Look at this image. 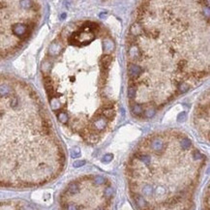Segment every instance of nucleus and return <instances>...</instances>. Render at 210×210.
Here are the masks:
<instances>
[{"mask_svg":"<svg viewBox=\"0 0 210 210\" xmlns=\"http://www.w3.org/2000/svg\"><path fill=\"white\" fill-rule=\"evenodd\" d=\"M148 142H149V145H150V148L155 152V153L162 154L163 152L165 151L166 145L161 137H150V139H148Z\"/></svg>","mask_w":210,"mask_h":210,"instance_id":"f257e3e1","label":"nucleus"},{"mask_svg":"<svg viewBox=\"0 0 210 210\" xmlns=\"http://www.w3.org/2000/svg\"><path fill=\"white\" fill-rule=\"evenodd\" d=\"M108 124V120L102 114H97V116L92 120V130L95 131H103L107 128Z\"/></svg>","mask_w":210,"mask_h":210,"instance_id":"f03ea898","label":"nucleus"},{"mask_svg":"<svg viewBox=\"0 0 210 210\" xmlns=\"http://www.w3.org/2000/svg\"><path fill=\"white\" fill-rule=\"evenodd\" d=\"M142 73V67H140L139 65L135 64V63H130L128 66V74L130 77V79L137 80L140 77V76Z\"/></svg>","mask_w":210,"mask_h":210,"instance_id":"7ed1b4c3","label":"nucleus"},{"mask_svg":"<svg viewBox=\"0 0 210 210\" xmlns=\"http://www.w3.org/2000/svg\"><path fill=\"white\" fill-rule=\"evenodd\" d=\"M140 56H142V53H140L139 48L135 44L131 45L130 48H129V58L132 61H136V60H139L140 58Z\"/></svg>","mask_w":210,"mask_h":210,"instance_id":"20e7f679","label":"nucleus"},{"mask_svg":"<svg viewBox=\"0 0 210 210\" xmlns=\"http://www.w3.org/2000/svg\"><path fill=\"white\" fill-rule=\"evenodd\" d=\"M100 114H102L107 118L108 121H111V119L113 118V116L115 115V111H114L113 108H101L100 110Z\"/></svg>","mask_w":210,"mask_h":210,"instance_id":"39448f33","label":"nucleus"},{"mask_svg":"<svg viewBox=\"0 0 210 210\" xmlns=\"http://www.w3.org/2000/svg\"><path fill=\"white\" fill-rule=\"evenodd\" d=\"M143 33V29L142 27V25H140L139 22H135V23L131 26V29H130V34L132 36H139L140 34Z\"/></svg>","mask_w":210,"mask_h":210,"instance_id":"423d86ee","label":"nucleus"},{"mask_svg":"<svg viewBox=\"0 0 210 210\" xmlns=\"http://www.w3.org/2000/svg\"><path fill=\"white\" fill-rule=\"evenodd\" d=\"M79 192V184L77 183V182H72L69 184V186H68V188H67V191H66V193L69 195H76L77 194V193Z\"/></svg>","mask_w":210,"mask_h":210,"instance_id":"0eeeda50","label":"nucleus"},{"mask_svg":"<svg viewBox=\"0 0 210 210\" xmlns=\"http://www.w3.org/2000/svg\"><path fill=\"white\" fill-rule=\"evenodd\" d=\"M131 195H133L135 200H136V203L139 205L140 207H144L147 205V203H146V201L144 200V198L142 197V195H140L139 194H137V193H131Z\"/></svg>","mask_w":210,"mask_h":210,"instance_id":"6e6552de","label":"nucleus"},{"mask_svg":"<svg viewBox=\"0 0 210 210\" xmlns=\"http://www.w3.org/2000/svg\"><path fill=\"white\" fill-rule=\"evenodd\" d=\"M57 118L62 124H69V115L66 111H57Z\"/></svg>","mask_w":210,"mask_h":210,"instance_id":"1a4fd4ad","label":"nucleus"},{"mask_svg":"<svg viewBox=\"0 0 210 210\" xmlns=\"http://www.w3.org/2000/svg\"><path fill=\"white\" fill-rule=\"evenodd\" d=\"M191 88V86H190L189 83H187L186 82H181L180 83H178L177 84V89H176V93L177 94H181V93H185L189 90V89Z\"/></svg>","mask_w":210,"mask_h":210,"instance_id":"9d476101","label":"nucleus"},{"mask_svg":"<svg viewBox=\"0 0 210 210\" xmlns=\"http://www.w3.org/2000/svg\"><path fill=\"white\" fill-rule=\"evenodd\" d=\"M132 108V113H133L134 115L136 116H140L143 113V107L142 105H139V104H134V105H131Z\"/></svg>","mask_w":210,"mask_h":210,"instance_id":"9b49d317","label":"nucleus"},{"mask_svg":"<svg viewBox=\"0 0 210 210\" xmlns=\"http://www.w3.org/2000/svg\"><path fill=\"white\" fill-rule=\"evenodd\" d=\"M60 50H61V46H60L59 43L54 42L50 45V55H57Z\"/></svg>","mask_w":210,"mask_h":210,"instance_id":"f8f14e48","label":"nucleus"},{"mask_svg":"<svg viewBox=\"0 0 210 210\" xmlns=\"http://www.w3.org/2000/svg\"><path fill=\"white\" fill-rule=\"evenodd\" d=\"M155 113H156V108H155V106L152 105L146 108L145 111H143L142 114H144V117H146V118H151L152 116H154Z\"/></svg>","mask_w":210,"mask_h":210,"instance_id":"ddd939ff","label":"nucleus"},{"mask_svg":"<svg viewBox=\"0 0 210 210\" xmlns=\"http://www.w3.org/2000/svg\"><path fill=\"white\" fill-rule=\"evenodd\" d=\"M137 86L135 85V84H130L129 85V88H128V98L130 100H133L136 98V95H137Z\"/></svg>","mask_w":210,"mask_h":210,"instance_id":"4468645a","label":"nucleus"},{"mask_svg":"<svg viewBox=\"0 0 210 210\" xmlns=\"http://www.w3.org/2000/svg\"><path fill=\"white\" fill-rule=\"evenodd\" d=\"M180 146L183 150H187V149H189L190 146H191V142H190V140H188L187 137H181Z\"/></svg>","mask_w":210,"mask_h":210,"instance_id":"2eb2a0df","label":"nucleus"},{"mask_svg":"<svg viewBox=\"0 0 210 210\" xmlns=\"http://www.w3.org/2000/svg\"><path fill=\"white\" fill-rule=\"evenodd\" d=\"M104 47H105L106 50L110 52V51H113V48H114V44H113V42L111 41V39H107V40H105V44H104Z\"/></svg>","mask_w":210,"mask_h":210,"instance_id":"dca6fc26","label":"nucleus"},{"mask_svg":"<svg viewBox=\"0 0 210 210\" xmlns=\"http://www.w3.org/2000/svg\"><path fill=\"white\" fill-rule=\"evenodd\" d=\"M113 195V189L111 188V186L107 187V188L105 189V192H104V197L107 198V200H111Z\"/></svg>","mask_w":210,"mask_h":210,"instance_id":"f3484780","label":"nucleus"},{"mask_svg":"<svg viewBox=\"0 0 210 210\" xmlns=\"http://www.w3.org/2000/svg\"><path fill=\"white\" fill-rule=\"evenodd\" d=\"M152 187L150 185H145V186H143V188H142V194L146 195V197H149V195H152Z\"/></svg>","mask_w":210,"mask_h":210,"instance_id":"a211bd4d","label":"nucleus"},{"mask_svg":"<svg viewBox=\"0 0 210 210\" xmlns=\"http://www.w3.org/2000/svg\"><path fill=\"white\" fill-rule=\"evenodd\" d=\"M93 182L95 184H97V185H103V184L106 183V179H105V177L101 176V175H97V176L94 177Z\"/></svg>","mask_w":210,"mask_h":210,"instance_id":"6ab92c4d","label":"nucleus"},{"mask_svg":"<svg viewBox=\"0 0 210 210\" xmlns=\"http://www.w3.org/2000/svg\"><path fill=\"white\" fill-rule=\"evenodd\" d=\"M71 156L74 158V159H76V158L79 157L80 156V151H79V147H75L72 149L71 151Z\"/></svg>","mask_w":210,"mask_h":210,"instance_id":"aec40b11","label":"nucleus"},{"mask_svg":"<svg viewBox=\"0 0 210 210\" xmlns=\"http://www.w3.org/2000/svg\"><path fill=\"white\" fill-rule=\"evenodd\" d=\"M193 158H194L195 160H198V159H201V160H204L205 158H204V156L202 154H200V152L197 151V150H195L194 152H193Z\"/></svg>","mask_w":210,"mask_h":210,"instance_id":"412c9836","label":"nucleus"},{"mask_svg":"<svg viewBox=\"0 0 210 210\" xmlns=\"http://www.w3.org/2000/svg\"><path fill=\"white\" fill-rule=\"evenodd\" d=\"M113 154H107V155H105V156H104L102 162L103 163H108V162H111V161L113 160Z\"/></svg>","mask_w":210,"mask_h":210,"instance_id":"4be33fe9","label":"nucleus"},{"mask_svg":"<svg viewBox=\"0 0 210 210\" xmlns=\"http://www.w3.org/2000/svg\"><path fill=\"white\" fill-rule=\"evenodd\" d=\"M85 165V162L84 161H77V162L74 163V166L75 168H79V166H82Z\"/></svg>","mask_w":210,"mask_h":210,"instance_id":"5701e85b","label":"nucleus"},{"mask_svg":"<svg viewBox=\"0 0 210 210\" xmlns=\"http://www.w3.org/2000/svg\"><path fill=\"white\" fill-rule=\"evenodd\" d=\"M177 120L178 121H184V120H186V113H181L177 117Z\"/></svg>","mask_w":210,"mask_h":210,"instance_id":"b1692460","label":"nucleus"}]
</instances>
